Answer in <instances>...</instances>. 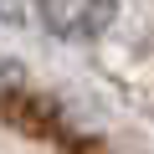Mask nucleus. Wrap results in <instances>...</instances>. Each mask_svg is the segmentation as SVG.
I'll return each instance as SVG.
<instances>
[{
  "mask_svg": "<svg viewBox=\"0 0 154 154\" xmlns=\"http://www.w3.org/2000/svg\"><path fill=\"white\" fill-rule=\"evenodd\" d=\"M41 26L62 41H93L113 26V0H36Z\"/></svg>",
  "mask_w": 154,
  "mask_h": 154,
  "instance_id": "1",
  "label": "nucleus"
},
{
  "mask_svg": "<svg viewBox=\"0 0 154 154\" xmlns=\"http://www.w3.org/2000/svg\"><path fill=\"white\" fill-rule=\"evenodd\" d=\"M11 93H21V67H16V62H5V57H0V103H5Z\"/></svg>",
  "mask_w": 154,
  "mask_h": 154,
  "instance_id": "2",
  "label": "nucleus"
}]
</instances>
